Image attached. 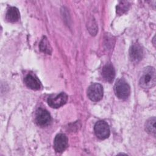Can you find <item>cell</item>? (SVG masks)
<instances>
[{
    "instance_id": "cell-4",
    "label": "cell",
    "mask_w": 156,
    "mask_h": 156,
    "mask_svg": "<svg viewBox=\"0 0 156 156\" xmlns=\"http://www.w3.org/2000/svg\"><path fill=\"white\" fill-rule=\"evenodd\" d=\"M94 130L96 136L101 140L106 139L110 135L109 126L104 121H98L94 125Z\"/></svg>"
},
{
    "instance_id": "cell-11",
    "label": "cell",
    "mask_w": 156,
    "mask_h": 156,
    "mask_svg": "<svg viewBox=\"0 0 156 156\" xmlns=\"http://www.w3.org/2000/svg\"><path fill=\"white\" fill-rule=\"evenodd\" d=\"M20 17V14L18 9L15 7H10L6 13V19L7 21L14 23L18 21Z\"/></svg>"
},
{
    "instance_id": "cell-8",
    "label": "cell",
    "mask_w": 156,
    "mask_h": 156,
    "mask_svg": "<svg viewBox=\"0 0 156 156\" xmlns=\"http://www.w3.org/2000/svg\"><path fill=\"white\" fill-rule=\"evenodd\" d=\"M129 56L131 61L137 63L140 61L143 56V49L140 44H132L129 50Z\"/></svg>"
},
{
    "instance_id": "cell-9",
    "label": "cell",
    "mask_w": 156,
    "mask_h": 156,
    "mask_svg": "<svg viewBox=\"0 0 156 156\" xmlns=\"http://www.w3.org/2000/svg\"><path fill=\"white\" fill-rule=\"evenodd\" d=\"M24 83L28 88L34 90H38L41 88L40 80L32 73H29L26 75L24 78Z\"/></svg>"
},
{
    "instance_id": "cell-10",
    "label": "cell",
    "mask_w": 156,
    "mask_h": 156,
    "mask_svg": "<svg viewBox=\"0 0 156 156\" xmlns=\"http://www.w3.org/2000/svg\"><path fill=\"white\" fill-rule=\"evenodd\" d=\"M102 76L104 79L108 82H112L115 76V71L111 64L105 65L102 69Z\"/></svg>"
},
{
    "instance_id": "cell-2",
    "label": "cell",
    "mask_w": 156,
    "mask_h": 156,
    "mask_svg": "<svg viewBox=\"0 0 156 156\" xmlns=\"http://www.w3.org/2000/svg\"><path fill=\"white\" fill-rule=\"evenodd\" d=\"M115 93L116 96L121 99H127L130 94V87L124 79H119L115 85Z\"/></svg>"
},
{
    "instance_id": "cell-13",
    "label": "cell",
    "mask_w": 156,
    "mask_h": 156,
    "mask_svg": "<svg viewBox=\"0 0 156 156\" xmlns=\"http://www.w3.org/2000/svg\"><path fill=\"white\" fill-rule=\"evenodd\" d=\"M130 4L129 1H119L116 6V13L121 15L126 13L129 9Z\"/></svg>"
},
{
    "instance_id": "cell-6",
    "label": "cell",
    "mask_w": 156,
    "mask_h": 156,
    "mask_svg": "<svg viewBox=\"0 0 156 156\" xmlns=\"http://www.w3.org/2000/svg\"><path fill=\"white\" fill-rule=\"evenodd\" d=\"M67 100V94L64 92H62L55 96H49L48 99V104L51 107L57 108L63 105L66 102Z\"/></svg>"
},
{
    "instance_id": "cell-3",
    "label": "cell",
    "mask_w": 156,
    "mask_h": 156,
    "mask_svg": "<svg viewBox=\"0 0 156 156\" xmlns=\"http://www.w3.org/2000/svg\"><path fill=\"white\" fill-rule=\"evenodd\" d=\"M87 95L90 100L94 102L100 101L103 97V87L98 83L91 84L88 89Z\"/></svg>"
},
{
    "instance_id": "cell-5",
    "label": "cell",
    "mask_w": 156,
    "mask_h": 156,
    "mask_svg": "<svg viewBox=\"0 0 156 156\" xmlns=\"http://www.w3.org/2000/svg\"><path fill=\"white\" fill-rule=\"evenodd\" d=\"M51 121V115L49 112L42 108H38L35 114L36 123L41 127H45L49 124Z\"/></svg>"
},
{
    "instance_id": "cell-12",
    "label": "cell",
    "mask_w": 156,
    "mask_h": 156,
    "mask_svg": "<svg viewBox=\"0 0 156 156\" xmlns=\"http://www.w3.org/2000/svg\"><path fill=\"white\" fill-rule=\"evenodd\" d=\"M155 118L153 117L147 121L145 124L146 131L154 136L155 135Z\"/></svg>"
},
{
    "instance_id": "cell-7",
    "label": "cell",
    "mask_w": 156,
    "mask_h": 156,
    "mask_svg": "<svg viewBox=\"0 0 156 156\" xmlns=\"http://www.w3.org/2000/svg\"><path fill=\"white\" fill-rule=\"evenodd\" d=\"M68 146L67 136L63 133L57 134L54 140V148L57 152H63Z\"/></svg>"
},
{
    "instance_id": "cell-1",
    "label": "cell",
    "mask_w": 156,
    "mask_h": 156,
    "mask_svg": "<svg viewBox=\"0 0 156 156\" xmlns=\"http://www.w3.org/2000/svg\"><path fill=\"white\" fill-rule=\"evenodd\" d=\"M156 83V72L152 66L146 67L141 73L139 84L141 87L149 89L154 87Z\"/></svg>"
},
{
    "instance_id": "cell-14",
    "label": "cell",
    "mask_w": 156,
    "mask_h": 156,
    "mask_svg": "<svg viewBox=\"0 0 156 156\" xmlns=\"http://www.w3.org/2000/svg\"><path fill=\"white\" fill-rule=\"evenodd\" d=\"M40 49L41 51H42L44 53H46L47 54H50L51 53L52 49L51 47L49 44V41H48L47 38L45 37H43L42 40H41L40 43Z\"/></svg>"
}]
</instances>
